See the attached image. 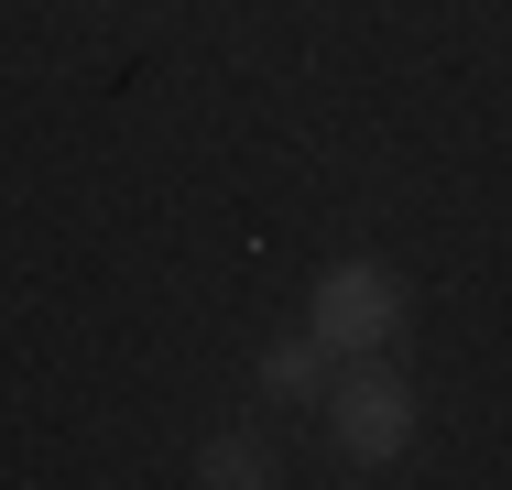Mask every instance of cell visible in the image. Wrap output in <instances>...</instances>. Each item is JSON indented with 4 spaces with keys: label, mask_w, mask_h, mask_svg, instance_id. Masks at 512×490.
<instances>
[{
    "label": "cell",
    "mask_w": 512,
    "mask_h": 490,
    "mask_svg": "<svg viewBox=\"0 0 512 490\" xmlns=\"http://www.w3.org/2000/svg\"><path fill=\"white\" fill-rule=\"evenodd\" d=\"M327 436H338V458H349V469H382V458H404V447H414V382H404V371H382L371 349H360V360H338Z\"/></svg>",
    "instance_id": "6da1fadb"
},
{
    "label": "cell",
    "mask_w": 512,
    "mask_h": 490,
    "mask_svg": "<svg viewBox=\"0 0 512 490\" xmlns=\"http://www.w3.org/2000/svg\"><path fill=\"white\" fill-rule=\"evenodd\" d=\"M404 327V284L382 273V262H327L306 294V338L327 349V360H360V349H382Z\"/></svg>",
    "instance_id": "7a4b0ae2"
},
{
    "label": "cell",
    "mask_w": 512,
    "mask_h": 490,
    "mask_svg": "<svg viewBox=\"0 0 512 490\" xmlns=\"http://www.w3.org/2000/svg\"><path fill=\"white\" fill-rule=\"evenodd\" d=\"M251 382L273 392V403H316V392L338 382V360H327L306 327H295V338H273V349H262V371H251Z\"/></svg>",
    "instance_id": "3957f363"
},
{
    "label": "cell",
    "mask_w": 512,
    "mask_h": 490,
    "mask_svg": "<svg viewBox=\"0 0 512 490\" xmlns=\"http://www.w3.org/2000/svg\"><path fill=\"white\" fill-rule=\"evenodd\" d=\"M197 480L207 490H273L284 469H273V447H251V436H207V447H197Z\"/></svg>",
    "instance_id": "277c9868"
}]
</instances>
